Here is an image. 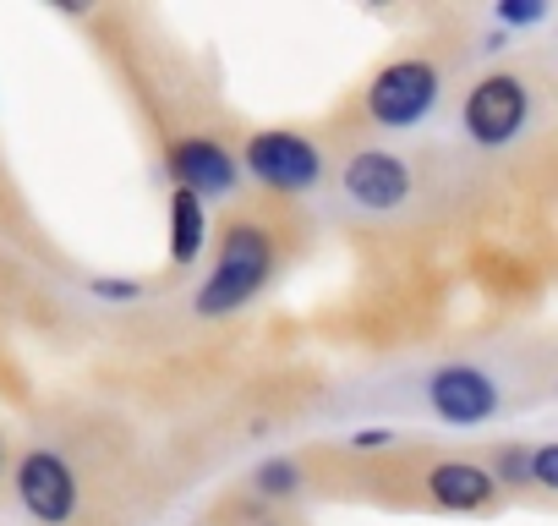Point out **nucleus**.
<instances>
[{"instance_id": "0eeeda50", "label": "nucleus", "mask_w": 558, "mask_h": 526, "mask_svg": "<svg viewBox=\"0 0 558 526\" xmlns=\"http://www.w3.org/2000/svg\"><path fill=\"white\" fill-rule=\"evenodd\" d=\"M345 198L367 214H395L405 198H411V165L400 154H384V148H362L345 159V176H340Z\"/></svg>"}, {"instance_id": "f03ea898", "label": "nucleus", "mask_w": 558, "mask_h": 526, "mask_svg": "<svg viewBox=\"0 0 558 526\" xmlns=\"http://www.w3.org/2000/svg\"><path fill=\"white\" fill-rule=\"evenodd\" d=\"M241 165L257 187L268 192H313L324 181V148L307 138V132H291V127H268V132H252L246 148H241Z\"/></svg>"}, {"instance_id": "39448f33", "label": "nucleus", "mask_w": 558, "mask_h": 526, "mask_svg": "<svg viewBox=\"0 0 558 526\" xmlns=\"http://www.w3.org/2000/svg\"><path fill=\"white\" fill-rule=\"evenodd\" d=\"M17 499L39 526H66L77 515L83 488H77V471L56 450H28L17 461Z\"/></svg>"}, {"instance_id": "f257e3e1", "label": "nucleus", "mask_w": 558, "mask_h": 526, "mask_svg": "<svg viewBox=\"0 0 558 526\" xmlns=\"http://www.w3.org/2000/svg\"><path fill=\"white\" fill-rule=\"evenodd\" d=\"M274 263H279V247H274L268 225L235 219V225L219 236V258H214L208 280L197 286V302H192L197 319H225V313L246 308V302L268 286Z\"/></svg>"}, {"instance_id": "dca6fc26", "label": "nucleus", "mask_w": 558, "mask_h": 526, "mask_svg": "<svg viewBox=\"0 0 558 526\" xmlns=\"http://www.w3.org/2000/svg\"><path fill=\"white\" fill-rule=\"evenodd\" d=\"M384 444H395V433H389V428H367V433H356V439H351V450H384Z\"/></svg>"}, {"instance_id": "2eb2a0df", "label": "nucleus", "mask_w": 558, "mask_h": 526, "mask_svg": "<svg viewBox=\"0 0 558 526\" xmlns=\"http://www.w3.org/2000/svg\"><path fill=\"white\" fill-rule=\"evenodd\" d=\"M94 291H99V297H110V302H132V297H137V286H132V280H94Z\"/></svg>"}, {"instance_id": "f3484780", "label": "nucleus", "mask_w": 558, "mask_h": 526, "mask_svg": "<svg viewBox=\"0 0 558 526\" xmlns=\"http://www.w3.org/2000/svg\"><path fill=\"white\" fill-rule=\"evenodd\" d=\"M0 466H7V444H0Z\"/></svg>"}, {"instance_id": "9d476101", "label": "nucleus", "mask_w": 558, "mask_h": 526, "mask_svg": "<svg viewBox=\"0 0 558 526\" xmlns=\"http://www.w3.org/2000/svg\"><path fill=\"white\" fill-rule=\"evenodd\" d=\"M203 241H208V203L186 187H170V258H175V270L203 252Z\"/></svg>"}, {"instance_id": "f8f14e48", "label": "nucleus", "mask_w": 558, "mask_h": 526, "mask_svg": "<svg viewBox=\"0 0 558 526\" xmlns=\"http://www.w3.org/2000/svg\"><path fill=\"white\" fill-rule=\"evenodd\" d=\"M493 482H509V488L531 482V450H520V444H504V450L493 455Z\"/></svg>"}, {"instance_id": "423d86ee", "label": "nucleus", "mask_w": 558, "mask_h": 526, "mask_svg": "<svg viewBox=\"0 0 558 526\" xmlns=\"http://www.w3.org/2000/svg\"><path fill=\"white\" fill-rule=\"evenodd\" d=\"M427 406L449 428H476V422L498 417V384L471 362H449L427 379Z\"/></svg>"}, {"instance_id": "6e6552de", "label": "nucleus", "mask_w": 558, "mask_h": 526, "mask_svg": "<svg viewBox=\"0 0 558 526\" xmlns=\"http://www.w3.org/2000/svg\"><path fill=\"white\" fill-rule=\"evenodd\" d=\"M170 181L208 203V198H230L241 187V170H235V154L225 143H214V138H175L170 143Z\"/></svg>"}, {"instance_id": "ddd939ff", "label": "nucleus", "mask_w": 558, "mask_h": 526, "mask_svg": "<svg viewBox=\"0 0 558 526\" xmlns=\"http://www.w3.org/2000/svg\"><path fill=\"white\" fill-rule=\"evenodd\" d=\"M531 482L558 493V444H542V450H531Z\"/></svg>"}, {"instance_id": "1a4fd4ad", "label": "nucleus", "mask_w": 558, "mask_h": 526, "mask_svg": "<svg viewBox=\"0 0 558 526\" xmlns=\"http://www.w3.org/2000/svg\"><path fill=\"white\" fill-rule=\"evenodd\" d=\"M493 493H498V482L476 461H438L427 471V499L438 510H482V504H493Z\"/></svg>"}, {"instance_id": "7ed1b4c3", "label": "nucleus", "mask_w": 558, "mask_h": 526, "mask_svg": "<svg viewBox=\"0 0 558 526\" xmlns=\"http://www.w3.org/2000/svg\"><path fill=\"white\" fill-rule=\"evenodd\" d=\"M438 88H444V83H438V67L422 61V56H405V61H389V67L367 83L362 105H367V121H373V127L405 132V127H416V121L433 116Z\"/></svg>"}, {"instance_id": "20e7f679", "label": "nucleus", "mask_w": 558, "mask_h": 526, "mask_svg": "<svg viewBox=\"0 0 558 526\" xmlns=\"http://www.w3.org/2000/svg\"><path fill=\"white\" fill-rule=\"evenodd\" d=\"M525 116H531V94H525V83H520L514 72H487V77L465 94V110H460L465 138L482 143V148L514 143L520 127H525Z\"/></svg>"}, {"instance_id": "9b49d317", "label": "nucleus", "mask_w": 558, "mask_h": 526, "mask_svg": "<svg viewBox=\"0 0 558 526\" xmlns=\"http://www.w3.org/2000/svg\"><path fill=\"white\" fill-rule=\"evenodd\" d=\"M252 488H257L263 499H291V493L302 488V471H296V461H263V466L252 471Z\"/></svg>"}, {"instance_id": "4468645a", "label": "nucleus", "mask_w": 558, "mask_h": 526, "mask_svg": "<svg viewBox=\"0 0 558 526\" xmlns=\"http://www.w3.org/2000/svg\"><path fill=\"white\" fill-rule=\"evenodd\" d=\"M536 17H542L536 0H504V7H498V23H514V28H525V23H536Z\"/></svg>"}]
</instances>
